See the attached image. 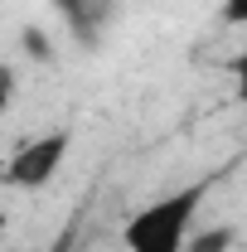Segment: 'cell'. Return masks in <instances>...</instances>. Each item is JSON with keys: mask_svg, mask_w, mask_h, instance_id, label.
I'll return each instance as SVG.
<instances>
[{"mask_svg": "<svg viewBox=\"0 0 247 252\" xmlns=\"http://www.w3.org/2000/svg\"><path fill=\"white\" fill-rule=\"evenodd\" d=\"M209 199V180L175 189L155 204H141L122 223V248L126 252H189V238L199 233V214Z\"/></svg>", "mask_w": 247, "mask_h": 252, "instance_id": "cell-1", "label": "cell"}, {"mask_svg": "<svg viewBox=\"0 0 247 252\" xmlns=\"http://www.w3.org/2000/svg\"><path fill=\"white\" fill-rule=\"evenodd\" d=\"M73 126H59V131H44L34 136L30 146H20L10 165H5V185L10 189H44L59 180V170L68 165V151H73Z\"/></svg>", "mask_w": 247, "mask_h": 252, "instance_id": "cell-2", "label": "cell"}, {"mask_svg": "<svg viewBox=\"0 0 247 252\" xmlns=\"http://www.w3.org/2000/svg\"><path fill=\"white\" fill-rule=\"evenodd\" d=\"M54 5L63 10V20L83 39H97L102 25H107V10H112V0H54Z\"/></svg>", "mask_w": 247, "mask_h": 252, "instance_id": "cell-3", "label": "cell"}, {"mask_svg": "<svg viewBox=\"0 0 247 252\" xmlns=\"http://www.w3.org/2000/svg\"><path fill=\"white\" fill-rule=\"evenodd\" d=\"M238 243V228L233 223H214V228H199L189 238V252H233Z\"/></svg>", "mask_w": 247, "mask_h": 252, "instance_id": "cell-4", "label": "cell"}, {"mask_svg": "<svg viewBox=\"0 0 247 252\" xmlns=\"http://www.w3.org/2000/svg\"><path fill=\"white\" fill-rule=\"evenodd\" d=\"M228 78H233V93H238V102L247 107V49H238V54L228 59Z\"/></svg>", "mask_w": 247, "mask_h": 252, "instance_id": "cell-5", "label": "cell"}, {"mask_svg": "<svg viewBox=\"0 0 247 252\" xmlns=\"http://www.w3.org/2000/svg\"><path fill=\"white\" fill-rule=\"evenodd\" d=\"M218 20L223 25H247V0H223L218 5Z\"/></svg>", "mask_w": 247, "mask_h": 252, "instance_id": "cell-6", "label": "cell"}, {"mask_svg": "<svg viewBox=\"0 0 247 252\" xmlns=\"http://www.w3.org/2000/svg\"><path fill=\"white\" fill-rule=\"evenodd\" d=\"M73 248H78V238H73V228H63L59 238H54L49 248H39V252H73Z\"/></svg>", "mask_w": 247, "mask_h": 252, "instance_id": "cell-7", "label": "cell"}]
</instances>
